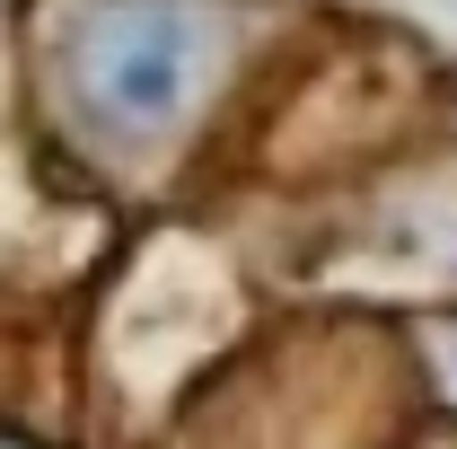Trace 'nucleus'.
<instances>
[{"label": "nucleus", "mask_w": 457, "mask_h": 449, "mask_svg": "<svg viewBox=\"0 0 457 449\" xmlns=\"http://www.w3.org/2000/svg\"><path fill=\"white\" fill-rule=\"evenodd\" d=\"M194 62H203V36H194L185 18H114L106 36L88 45V97H97L114 123L150 132V123H168V114L185 106Z\"/></svg>", "instance_id": "1"}]
</instances>
